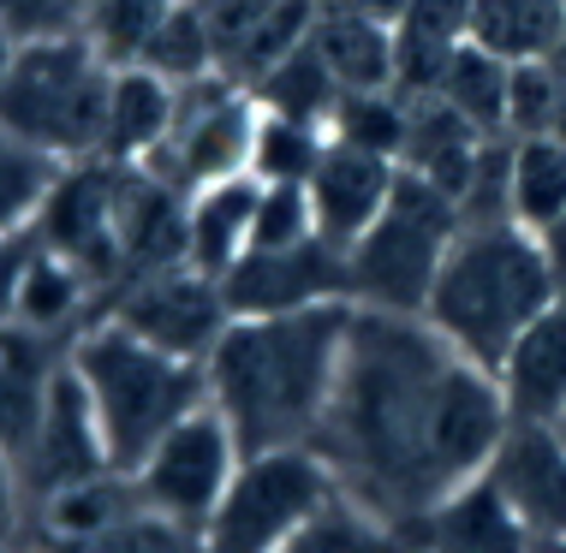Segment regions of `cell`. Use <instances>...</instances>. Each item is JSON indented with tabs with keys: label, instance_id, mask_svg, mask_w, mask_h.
I'll return each instance as SVG.
<instances>
[{
	"label": "cell",
	"instance_id": "83f0119b",
	"mask_svg": "<svg viewBox=\"0 0 566 553\" xmlns=\"http://www.w3.org/2000/svg\"><path fill=\"white\" fill-rule=\"evenodd\" d=\"M149 72H161L167 84H203L221 72V36H216V19H209L197 0H174L167 7V19L156 30V42H149Z\"/></svg>",
	"mask_w": 566,
	"mask_h": 553
},
{
	"label": "cell",
	"instance_id": "f6af8a7d",
	"mask_svg": "<svg viewBox=\"0 0 566 553\" xmlns=\"http://www.w3.org/2000/svg\"><path fill=\"white\" fill-rule=\"evenodd\" d=\"M0 553H42L36 542H30V535H24V542H12V547H0Z\"/></svg>",
	"mask_w": 566,
	"mask_h": 553
},
{
	"label": "cell",
	"instance_id": "3957f363",
	"mask_svg": "<svg viewBox=\"0 0 566 553\" xmlns=\"http://www.w3.org/2000/svg\"><path fill=\"white\" fill-rule=\"evenodd\" d=\"M555 298L560 286L543 263L537 233H525L518 221H489V226H459L448 263L436 274L430 304H423V321L459 358L501 369L513 340Z\"/></svg>",
	"mask_w": 566,
	"mask_h": 553
},
{
	"label": "cell",
	"instance_id": "44dd1931",
	"mask_svg": "<svg viewBox=\"0 0 566 553\" xmlns=\"http://www.w3.org/2000/svg\"><path fill=\"white\" fill-rule=\"evenodd\" d=\"M174 107H179V84H167L161 72H149V66L114 72L102 161L149 167V161H156V149L167 143V131H174Z\"/></svg>",
	"mask_w": 566,
	"mask_h": 553
},
{
	"label": "cell",
	"instance_id": "9c48e42d",
	"mask_svg": "<svg viewBox=\"0 0 566 553\" xmlns=\"http://www.w3.org/2000/svg\"><path fill=\"white\" fill-rule=\"evenodd\" d=\"M256 119H263V102H256L251 84L227 78V72H216L203 84H186L179 89V107H174V131H167V143L156 149V161L144 173L167 179L186 196L216 179L251 173Z\"/></svg>",
	"mask_w": 566,
	"mask_h": 553
},
{
	"label": "cell",
	"instance_id": "484cf974",
	"mask_svg": "<svg viewBox=\"0 0 566 553\" xmlns=\"http://www.w3.org/2000/svg\"><path fill=\"white\" fill-rule=\"evenodd\" d=\"M560 30V0H471V42L501 60H548Z\"/></svg>",
	"mask_w": 566,
	"mask_h": 553
},
{
	"label": "cell",
	"instance_id": "ee69618b",
	"mask_svg": "<svg viewBox=\"0 0 566 553\" xmlns=\"http://www.w3.org/2000/svg\"><path fill=\"white\" fill-rule=\"evenodd\" d=\"M548 60H555V72L566 78V30H560V42H555V54H548Z\"/></svg>",
	"mask_w": 566,
	"mask_h": 553
},
{
	"label": "cell",
	"instance_id": "f1b7e54d",
	"mask_svg": "<svg viewBox=\"0 0 566 553\" xmlns=\"http://www.w3.org/2000/svg\"><path fill=\"white\" fill-rule=\"evenodd\" d=\"M566 214V143L560 137H513V221L543 233Z\"/></svg>",
	"mask_w": 566,
	"mask_h": 553
},
{
	"label": "cell",
	"instance_id": "c3c4849f",
	"mask_svg": "<svg viewBox=\"0 0 566 553\" xmlns=\"http://www.w3.org/2000/svg\"><path fill=\"white\" fill-rule=\"evenodd\" d=\"M560 7H566V0H560Z\"/></svg>",
	"mask_w": 566,
	"mask_h": 553
},
{
	"label": "cell",
	"instance_id": "f546056e",
	"mask_svg": "<svg viewBox=\"0 0 566 553\" xmlns=\"http://www.w3.org/2000/svg\"><path fill=\"white\" fill-rule=\"evenodd\" d=\"M251 89L269 114H293V119H311V126H328L334 107H340V84L328 78V66L316 60L311 42H298V49L286 54L281 66H269Z\"/></svg>",
	"mask_w": 566,
	"mask_h": 553
},
{
	"label": "cell",
	"instance_id": "7dc6e473",
	"mask_svg": "<svg viewBox=\"0 0 566 553\" xmlns=\"http://www.w3.org/2000/svg\"><path fill=\"white\" fill-rule=\"evenodd\" d=\"M411 553H430V547H411Z\"/></svg>",
	"mask_w": 566,
	"mask_h": 553
},
{
	"label": "cell",
	"instance_id": "277c9868",
	"mask_svg": "<svg viewBox=\"0 0 566 553\" xmlns=\"http://www.w3.org/2000/svg\"><path fill=\"white\" fill-rule=\"evenodd\" d=\"M72 375L84 381L96 423L108 435V453L119 470H132L179 417H191L197 405H209L203 363L174 358V351L137 340L119 321H90L66 351Z\"/></svg>",
	"mask_w": 566,
	"mask_h": 553
},
{
	"label": "cell",
	"instance_id": "e575fe53",
	"mask_svg": "<svg viewBox=\"0 0 566 553\" xmlns=\"http://www.w3.org/2000/svg\"><path fill=\"white\" fill-rule=\"evenodd\" d=\"M560 107H566V78L555 72V60H513L507 137H555Z\"/></svg>",
	"mask_w": 566,
	"mask_h": 553
},
{
	"label": "cell",
	"instance_id": "7bdbcfd3",
	"mask_svg": "<svg viewBox=\"0 0 566 553\" xmlns=\"http://www.w3.org/2000/svg\"><path fill=\"white\" fill-rule=\"evenodd\" d=\"M531 553H566V535H548V542H531Z\"/></svg>",
	"mask_w": 566,
	"mask_h": 553
},
{
	"label": "cell",
	"instance_id": "cb8c5ba5",
	"mask_svg": "<svg viewBox=\"0 0 566 553\" xmlns=\"http://www.w3.org/2000/svg\"><path fill=\"white\" fill-rule=\"evenodd\" d=\"M465 42H471V0H406L400 19H394V49H400L394 89L400 96H430L441 66Z\"/></svg>",
	"mask_w": 566,
	"mask_h": 553
},
{
	"label": "cell",
	"instance_id": "9a60e30c",
	"mask_svg": "<svg viewBox=\"0 0 566 553\" xmlns=\"http://www.w3.org/2000/svg\"><path fill=\"white\" fill-rule=\"evenodd\" d=\"M394 184H400V161L388 156H370V149H352V143H334L323 149V161H316L311 173V214H316V233L328 244H340L352 251L364 233L376 226V214L388 209Z\"/></svg>",
	"mask_w": 566,
	"mask_h": 553
},
{
	"label": "cell",
	"instance_id": "8992f818",
	"mask_svg": "<svg viewBox=\"0 0 566 553\" xmlns=\"http://www.w3.org/2000/svg\"><path fill=\"white\" fill-rule=\"evenodd\" d=\"M459 226L465 221H459L453 196L400 167V184H394L388 209H381L370 233L346 251L352 304H358V310H381V316H423Z\"/></svg>",
	"mask_w": 566,
	"mask_h": 553
},
{
	"label": "cell",
	"instance_id": "5bb4252c",
	"mask_svg": "<svg viewBox=\"0 0 566 553\" xmlns=\"http://www.w3.org/2000/svg\"><path fill=\"white\" fill-rule=\"evenodd\" d=\"M483 476L507 494L531 542L566 535V440L555 423H513Z\"/></svg>",
	"mask_w": 566,
	"mask_h": 553
},
{
	"label": "cell",
	"instance_id": "8d00e7d4",
	"mask_svg": "<svg viewBox=\"0 0 566 553\" xmlns=\"http://www.w3.org/2000/svg\"><path fill=\"white\" fill-rule=\"evenodd\" d=\"M96 7L102 0H0V24L19 42H60V36H84Z\"/></svg>",
	"mask_w": 566,
	"mask_h": 553
},
{
	"label": "cell",
	"instance_id": "d6986e66",
	"mask_svg": "<svg viewBox=\"0 0 566 553\" xmlns=\"http://www.w3.org/2000/svg\"><path fill=\"white\" fill-rule=\"evenodd\" d=\"M316 60L328 66V78L340 84V96H364V89H394L400 72V49H394V24L364 19V12H334L316 7V24L304 36Z\"/></svg>",
	"mask_w": 566,
	"mask_h": 553
},
{
	"label": "cell",
	"instance_id": "8fae6325",
	"mask_svg": "<svg viewBox=\"0 0 566 553\" xmlns=\"http://www.w3.org/2000/svg\"><path fill=\"white\" fill-rule=\"evenodd\" d=\"M119 196H126V167L119 161H102V156L66 161V173H60L36 233H30L42 251L78 263L90 280L102 286V304H108V291L126 280V256H119Z\"/></svg>",
	"mask_w": 566,
	"mask_h": 553
},
{
	"label": "cell",
	"instance_id": "4dcf8cb0",
	"mask_svg": "<svg viewBox=\"0 0 566 553\" xmlns=\"http://www.w3.org/2000/svg\"><path fill=\"white\" fill-rule=\"evenodd\" d=\"M323 149H328V126H311V119L269 114L263 107V119H256V143H251V179H263V184H311Z\"/></svg>",
	"mask_w": 566,
	"mask_h": 553
},
{
	"label": "cell",
	"instance_id": "4316f807",
	"mask_svg": "<svg viewBox=\"0 0 566 553\" xmlns=\"http://www.w3.org/2000/svg\"><path fill=\"white\" fill-rule=\"evenodd\" d=\"M66 173V161L49 156L42 143L0 126V238H24L36 233L42 209H49L54 184Z\"/></svg>",
	"mask_w": 566,
	"mask_h": 553
},
{
	"label": "cell",
	"instance_id": "1f68e13d",
	"mask_svg": "<svg viewBox=\"0 0 566 553\" xmlns=\"http://www.w3.org/2000/svg\"><path fill=\"white\" fill-rule=\"evenodd\" d=\"M406 119H411V102L400 96V89H364V96H340V107H334V119H328V137L334 143H352V149H370V156L400 161Z\"/></svg>",
	"mask_w": 566,
	"mask_h": 553
},
{
	"label": "cell",
	"instance_id": "d590c367",
	"mask_svg": "<svg viewBox=\"0 0 566 553\" xmlns=\"http://www.w3.org/2000/svg\"><path fill=\"white\" fill-rule=\"evenodd\" d=\"M42 553H203V535L186 530V524H167L156 512H132L126 524L90 535V542H60V547H42Z\"/></svg>",
	"mask_w": 566,
	"mask_h": 553
},
{
	"label": "cell",
	"instance_id": "30bf717a",
	"mask_svg": "<svg viewBox=\"0 0 566 553\" xmlns=\"http://www.w3.org/2000/svg\"><path fill=\"white\" fill-rule=\"evenodd\" d=\"M102 316L119 321L137 340L174 351V358H191V363H203L209 351H216V340L227 333V321H233L221 280L216 274H197L191 263H174V268L137 274V280L114 286L108 304H102Z\"/></svg>",
	"mask_w": 566,
	"mask_h": 553
},
{
	"label": "cell",
	"instance_id": "836d02e7",
	"mask_svg": "<svg viewBox=\"0 0 566 553\" xmlns=\"http://www.w3.org/2000/svg\"><path fill=\"white\" fill-rule=\"evenodd\" d=\"M411 547L418 542H411L406 530L381 524L376 512H364L358 500L340 494L311 530H298V542L286 553H411Z\"/></svg>",
	"mask_w": 566,
	"mask_h": 553
},
{
	"label": "cell",
	"instance_id": "74e56055",
	"mask_svg": "<svg viewBox=\"0 0 566 553\" xmlns=\"http://www.w3.org/2000/svg\"><path fill=\"white\" fill-rule=\"evenodd\" d=\"M24 535H30V494H24L19 465L0 453V547L24 542Z\"/></svg>",
	"mask_w": 566,
	"mask_h": 553
},
{
	"label": "cell",
	"instance_id": "52a82bcc",
	"mask_svg": "<svg viewBox=\"0 0 566 553\" xmlns=\"http://www.w3.org/2000/svg\"><path fill=\"white\" fill-rule=\"evenodd\" d=\"M334 500L340 482L316 447L244 453L233 488L203 524V553H286Z\"/></svg>",
	"mask_w": 566,
	"mask_h": 553
},
{
	"label": "cell",
	"instance_id": "bcb514c9",
	"mask_svg": "<svg viewBox=\"0 0 566 553\" xmlns=\"http://www.w3.org/2000/svg\"><path fill=\"white\" fill-rule=\"evenodd\" d=\"M555 428H560V440H566V417H560V423H555Z\"/></svg>",
	"mask_w": 566,
	"mask_h": 553
},
{
	"label": "cell",
	"instance_id": "ba28073f",
	"mask_svg": "<svg viewBox=\"0 0 566 553\" xmlns=\"http://www.w3.org/2000/svg\"><path fill=\"white\" fill-rule=\"evenodd\" d=\"M239 465H244V447H239L233 423H227L216 405H197L191 417H179L126 476L137 482L144 512H156V518H167V524H186V530L203 535V524L216 518L221 494L233 488Z\"/></svg>",
	"mask_w": 566,
	"mask_h": 553
},
{
	"label": "cell",
	"instance_id": "2e32d148",
	"mask_svg": "<svg viewBox=\"0 0 566 553\" xmlns=\"http://www.w3.org/2000/svg\"><path fill=\"white\" fill-rule=\"evenodd\" d=\"M501 398H507L513 423H560L566 417V298L531 321L513 340V351L495 369Z\"/></svg>",
	"mask_w": 566,
	"mask_h": 553
},
{
	"label": "cell",
	"instance_id": "ffe728a7",
	"mask_svg": "<svg viewBox=\"0 0 566 553\" xmlns=\"http://www.w3.org/2000/svg\"><path fill=\"white\" fill-rule=\"evenodd\" d=\"M102 316V286L90 280V274L78 263H66V256L54 251H30L24 263V280H19V328L30 333H49V340L72 345L78 333L90 328V321Z\"/></svg>",
	"mask_w": 566,
	"mask_h": 553
},
{
	"label": "cell",
	"instance_id": "b9f144b4",
	"mask_svg": "<svg viewBox=\"0 0 566 553\" xmlns=\"http://www.w3.org/2000/svg\"><path fill=\"white\" fill-rule=\"evenodd\" d=\"M19 49H24V42L12 36L7 24H0V84H7V72H12V60H19Z\"/></svg>",
	"mask_w": 566,
	"mask_h": 553
},
{
	"label": "cell",
	"instance_id": "603a6c76",
	"mask_svg": "<svg viewBox=\"0 0 566 553\" xmlns=\"http://www.w3.org/2000/svg\"><path fill=\"white\" fill-rule=\"evenodd\" d=\"M132 512H144L137 482L126 470H102V476H84V482H72V488H54L49 500L30 506V542H42V547L90 542V535L126 524Z\"/></svg>",
	"mask_w": 566,
	"mask_h": 553
},
{
	"label": "cell",
	"instance_id": "60d3db41",
	"mask_svg": "<svg viewBox=\"0 0 566 553\" xmlns=\"http://www.w3.org/2000/svg\"><path fill=\"white\" fill-rule=\"evenodd\" d=\"M316 7H334V12H364V19L394 24V19H400V7H406V0H316Z\"/></svg>",
	"mask_w": 566,
	"mask_h": 553
},
{
	"label": "cell",
	"instance_id": "d6a6232c",
	"mask_svg": "<svg viewBox=\"0 0 566 553\" xmlns=\"http://www.w3.org/2000/svg\"><path fill=\"white\" fill-rule=\"evenodd\" d=\"M167 7H174V0H102L96 19L84 24V42L108 60L114 72H132L149 60V42H156Z\"/></svg>",
	"mask_w": 566,
	"mask_h": 553
},
{
	"label": "cell",
	"instance_id": "e0dca14e",
	"mask_svg": "<svg viewBox=\"0 0 566 553\" xmlns=\"http://www.w3.org/2000/svg\"><path fill=\"white\" fill-rule=\"evenodd\" d=\"M256 203H263V179H251V173H233V179L191 191L186 196V263L197 274L227 280L244 263V251L256 244Z\"/></svg>",
	"mask_w": 566,
	"mask_h": 553
},
{
	"label": "cell",
	"instance_id": "7c38bea8",
	"mask_svg": "<svg viewBox=\"0 0 566 553\" xmlns=\"http://www.w3.org/2000/svg\"><path fill=\"white\" fill-rule=\"evenodd\" d=\"M221 291L233 316H293L316 304H352V274L340 244L316 233L298 244H274V251H244V263L221 280Z\"/></svg>",
	"mask_w": 566,
	"mask_h": 553
},
{
	"label": "cell",
	"instance_id": "d4e9b609",
	"mask_svg": "<svg viewBox=\"0 0 566 553\" xmlns=\"http://www.w3.org/2000/svg\"><path fill=\"white\" fill-rule=\"evenodd\" d=\"M507 78H513V60L465 42V49H453V60L441 66L430 96H441L465 126H478L483 137H507Z\"/></svg>",
	"mask_w": 566,
	"mask_h": 553
},
{
	"label": "cell",
	"instance_id": "ac0fdd59",
	"mask_svg": "<svg viewBox=\"0 0 566 553\" xmlns=\"http://www.w3.org/2000/svg\"><path fill=\"white\" fill-rule=\"evenodd\" d=\"M418 547H430V553H531V530L518 524V512L489 476H471V482H459L418 524Z\"/></svg>",
	"mask_w": 566,
	"mask_h": 553
},
{
	"label": "cell",
	"instance_id": "6da1fadb",
	"mask_svg": "<svg viewBox=\"0 0 566 553\" xmlns=\"http://www.w3.org/2000/svg\"><path fill=\"white\" fill-rule=\"evenodd\" d=\"M507 428L495 369L459 358L423 316L352 310L340 387L316 435L346 500L418 542L423 518L489 470Z\"/></svg>",
	"mask_w": 566,
	"mask_h": 553
},
{
	"label": "cell",
	"instance_id": "7a4b0ae2",
	"mask_svg": "<svg viewBox=\"0 0 566 553\" xmlns=\"http://www.w3.org/2000/svg\"><path fill=\"white\" fill-rule=\"evenodd\" d=\"M358 304H316L293 316H233L203 358L209 405L233 423L244 453L316 447L340 387Z\"/></svg>",
	"mask_w": 566,
	"mask_h": 553
},
{
	"label": "cell",
	"instance_id": "ab89813d",
	"mask_svg": "<svg viewBox=\"0 0 566 553\" xmlns=\"http://www.w3.org/2000/svg\"><path fill=\"white\" fill-rule=\"evenodd\" d=\"M537 244H543V263H548V274H555V286H560V298H566V214H560L555 226H543Z\"/></svg>",
	"mask_w": 566,
	"mask_h": 553
},
{
	"label": "cell",
	"instance_id": "4fadbf2b",
	"mask_svg": "<svg viewBox=\"0 0 566 553\" xmlns=\"http://www.w3.org/2000/svg\"><path fill=\"white\" fill-rule=\"evenodd\" d=\"M102 470H119L114 453H108V435L96 423V405H90L84 381L72 375V363L54 375L49 387V405H42L36 428H30L24 453H19V476H24V494L30 506L49 500L54 488H72L84 476H102Z\"/></svg>",
	"mask_w": 566,
	"mask_h": 553
},
{
	"label": "cell",
	"instance_id": "5b68a950",
	"mask_svg": "<svg viewBox=\"0 0 566 553\" xmlns=\"http://www.w3.org/2000/svg\"><path fill=\"white\" fill-rule=\"evenodd\" d=\"M108 96H114V66L84 36L24 42L7 84H0V126L42 143L60 161H90L102 156Z\"/></svg>",
	"mask_w": 566,
	"mask_h": 553
},
{
	"label": "cell",
	"instance_id": "f35d334b",
	"mask_svg": "<svg viewBox=\"0 0 566 553\" xmlns=\"http://www.w3.org/2000/svg\"><path fill=\"white\" fill-rule=\"evenodd\" d=\"M36 251V238H0V328L19 316V280H24V263Z\"/></svg>",
	"mask_w": 566,
	"mask_h": 553
},
{
	"label": "cell",
	"instance_id": "7402d4cb",
	"mask_svg": "<svg viewBox=\"0 0 566 553\" xmlns=\"http://www.w3.org/2000/svg\"><path fill=\"white\" fill-rule=\"evenodd\" d=\"M411 102V119H406V149H400V167L418 179H430L436 191H448L453 203L465 196L471 184V167H478V149H483V131L465 126L441 96H406Z\"/></svg>",
	"mask_w": 566,
	"mask_h": 553
}]
</instances>
